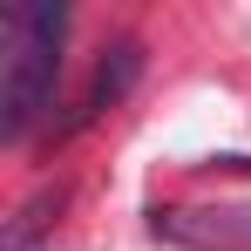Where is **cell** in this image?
Wrapping results in <instances>:
<instances>
[{
    "mask_svg": "<svg viewBox=\"0 0 251 251\" xmlns=\"http://www.w3.org/2000/svg\"><path fill=\"white\" fill-rule=\"evenodd\" d=\"M61 41H68V7L61 0H27L0 14V143H27L54 109V82H61Z\"/></svg>",
    "mask_w": 251,
    "mask_h": 251,
    "instance_id": "cell-1",
    "label": "cell"
},
{
    "mask_svg": "<svg viewBox=\"0 0 251 251\" xmlns=\"http://www.w3.org/2000/svg\"><path fill=\"white\" fill-rule=\"evenodd\" d=\"M150 238L176 251H251V204H156Z\"/></svg>",
    "mask_w": 251,
    "mask_h": 251,
    "instance_id": "cell-2",
    "label": "cell"
},
{
    "mask_svg": "<svg viewBox=\"0 0 251 251\" xmlns=\"http://www.w3.org/2000/svg\"><path fill=\"white\" fill-rule=\"evenodd\" d=\"M136 75H143V41L136 34H123V41H109L102 54H95V68H88L82 95L68 102V116L54 123V143H68V136H82V129H95L116 102H123L129 88H136Z\"/></svg>",
    "mask_w": 251,
    "mask_h": 251,
    "instance_id": "cell-3",
    "label": "cell"
},
{
    "mask_svg": "<svg viewBox=\"0 0 251 251\" xmlns=\"http://www.w3.org/2000/svg\"><path fill=\"white\" fill-rule=\"evenodd\" d=\"M61 210H68V183H41L27 204L7 217V231H0V251H34L48 231H54V217H61Z\"/></svg>",
    "mask_w": 251,
    "mask_h": 251,
    "instance_id": "cell-4",
    "label": "cell"
}]
</instances>
